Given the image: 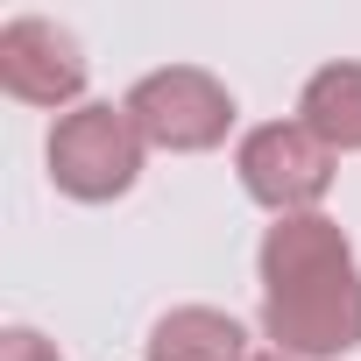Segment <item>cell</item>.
I'll list each match as a JSON object with an SVG mask.
<instances>
[{"label":"cell","instance_id":"obj_1","mask_svg":"<svg viewBox=\"0 0 361 361\" xmlns=\"http://www.w3.org/2000/svg\"><path fill=\"white\" fill-rule=\"evenodd\" d=\"M262 340L290 361H340L361 347V269L354 241L326 213H290L255 248Z\"/></svg>","mask_w":361,"mask_h":361},{"label":"cell","instance_id":"obj_7","mask_svg":"<svg viewBox=\"0 0 361 361\" xmlns=\"http://www.w3.org/2000/svg\"><path fill=\"white\" fill-rule=\"evenodd\" d=\"M298 121L333 149V156H361V64H319L298 92Z\"/></svg>","mask_w":361,"mask_h":361},{"label":"cell","instance_id":"obj_5","mask_svg":"<svg viewBox=\"0 0 361 361\" xmlns=\"http://www.w3.org/2000/svg\"><path fill=\"white\" fill-rule=\"evenodd\" d=\"M85 78H92L85 43H78L64 22H50V15H15L8 29H0V92H8V99L71 114V106H85Z\"/></svg>","mask_w":361,"mask_h":361},{"label":"cell","instance_id":"obj_8","mask_svg":"<svg viewBox=\"0 0 361 361\" xmlns=\"http://www.w3.org/2000/svg\"><path fill=\"white\" fill-rule=\"evenodd\" d=\"M0 361H64V354H57V340H43L36 326H8V333H0Z\"/></svg>","mask_w":361,"mask_h":361},{"label":"cell","instance_id":"obj_9","mask_svg":"<svg viewBox=\"0 0 361 361\" xmlns=\"http://www.w3.org/2000/svg\"><path fill=\"white\" fill-rule=\"evenodd\" d=\"M255 361H290V354H255Z\"/></svg>","mask_w":361,"mask_h":361},{"label":"cell","instance_id":"obj_6","mask_svg":"<svg viewBox=\"0 0 361 361\" xmlns=\"http://www.w3.org/2000/svg\"><path fill=\"white\" fill-rule=\"evenodd\" d=\"M142 361H255V354H248V333H241L234 312H220V305H170L149 326Z\"/></svg>","mask_w":361,"mask_h":361},{"label":"cell","instance_id":"obj_4","mask_svg":"<svg viewBox=\"0 0 361 361\" xmlns=\"http://www.w3.org/2000/svg\"><path fill=\"white\" fill-rule=\"evenodd\" d=\"M333 149L305 128V121H262L234 142V170H241V192L290 220V213H319V199L333 192Z\"/></svg>","mask_w":361,"mask_h":361},{"label":"cell","instance_id":"obj_3","mask_svg":"<svg viewBox=\"0 0 361 361\" xmlns=\"http://www.w3.org/2000/svg\"><path fill=\"white\" fill-rule=\"evenodd\" d=\"M128 121L149 149L163 156H206L234 135V92L206 71V64H163V71H142L128 85Z\"/></svg>","mask_w":361,"mask_h":361},{"label":"cell","instance_id":"obj_2","mask_svg":"<svg viewBox=\"0 0 361 361\" xmlns=\"http://www.w3.org/2000/svg\"><path fill=\"white\" fill-rule=\"evenodd\" d=\"M142 156L149 142L135 135L128 106L114 99H85L71 114H57L50 142H43V163H50V185L78 206H114L135 192V177H142Z\"/></svg>","mask_w":361,"mask_h":361}]
</instances>
